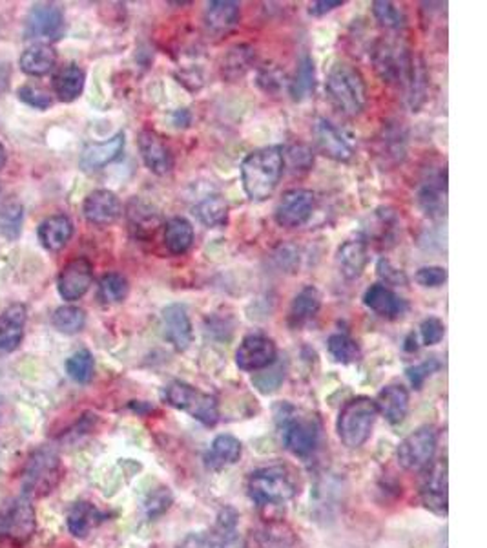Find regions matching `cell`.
Wrapping results in <instances>:
<instances>
[{
    "label": "cell",
    "instance_id": "cell-48",
    "mask_svg": "<svg viewBox=\"0 0 487 548\" xmlns=\"http://www.w3.org/2000/svg\"><path fill=\"white\" fill-rule=\"evenodd\" d=\"M294 172H307L314 164L313 152L303 144H294L289 148L287 155H283Z\"/></svg>",
    "mask_w": 487,
    "mask_h": 548
},
{
    "label": "cell",
    "instance_id": "cell-4",
    "mask_svg": "<svg viewBox=\"0 0 487 548\" xmlns=\"http://www.w3.org/2000/svg\"><path fill=\"white\" fill-rule=\"evenodd\" d=\"M63 461L54 448L43 446L30 453L23 470V493L28 499L50 495L63 479Z\"/></svg>",
    "mask_w": 487,
    "mask_h": 548
},
{
    "label": "cell",
    "instance_id": "cell-10",
    "mask_svg": "<svg viewBox=\"0 0 487 548\" xmlns=\"http://www.w3.org/2000/svg\"><path fill=\"white\" fill-rule=\"evenodd\" d=\"M65 14L55 5H35L26 21V37L50 45L65 35Z\"/></svg>",
    "mask_w": 487,
    "mask_h": 548
},
{
    "label": "cell",
    "instance_id": "cell-19",
    "mask_svg": "<svg viewBox=\"0 0 487 548\" xmlns=\"http://www.w3.org/2000/svg\"><path fill=\"white\" fill-rule=\"evenodd\" d=\"M420 495L429 510L436 513H447V463L445 461H438L431 464L427 475L423 477Z\"/></svg>",
    "mask_w": 487,
    "mask_h": 548
},
{
    "label": "cell",
    "instance_id": "cell-24",
    "mask_svg": "<svg viewBox=\"0 0 487 548\" xmlns=\"http://www.w3.org/2000/svg\"><path fill=\"white\" fill-rule=\"evenodd\" d=\"M369 264V249L362 240H349L336 253V265L343 278L358 280Z\"/></svg>",
    "mask_w": 487,
    "mask_h": 548
},
{
    "label": "cell",
    "instance_id": "cell-7",
    "mask_svg": "<svg viewBox=\"0 0 487 548\" xmlns=\"http://www.w3.org/2000/svg\"><path fill=\"white\" fill-rule=\"evenodd\" d=\"M37 519L32 499L19 497L8 504L0 519V546L21 548L35 533Z\"/></svg>",
    "mask_w": 487,
    "mask_h": 548
},
{
    "label": "cell",
    "instance_id": "cell-55",
    "mask_svg": "<svg viewBox=\"0 0 487 548\" xmlns=\"http://www.w3.org/2000/svg\"><path fill=\"white\" fill-rule=\"evenodd\" d=\"M6 161H8V152H6V146L0 143V170H3L6 166Z\"/></svg>",
    "mask_w": 487,
    "mask_h": 548
},
{
    "label": "cell",
    "instance_id": "cell-49",
    "mask_svg": "<svg viewBox=\"0 0 487 548\" xmlns=\"http://www.w3.org/2000/svg\"><path fill=\"white\" fill-rule=\"evenodd\" d=\"M420 334L425 345H436L445 336V324L436 316H429L420 324Z\"/></svg>",
    "mask_w": 487,
    "mask_h": 548
},
{
    "label": "cell",
    "instance_id": "cell-18",
    "mask_svg": "<svg viewBox=\"0 0 487 548\" xmlns=\"http://www.w3.org/2000/svg\"><path fill=\"white\" fill-rule=\"evenodd\" d=\"M161 318L168 342L177 351H186L194 340V329L186 307L183 304H170L163 309Z\"/></svg>",
    "mask_w": 487,
    "mask_h": 548
},
{
    "label": "cell",
    "instance_id": "cell-44",
    "mask_svg": "<svg viewBox=\"0 0 487 548\" xmlns=\"http://www.w3.org/2000/svg\"><path fill=\"white\" fill-rule=\"evenodd\" d=\"M130 224H132V227H135L139 231L154 233L159 225V214L143 204L132 202L130 204Z\"/></svg>",
    "mask_w": 487,
    "mask_h": 548
},
{
    "label": "cell",
    "instance_id": "cell-14",
    "mask_svg": "<svg viewBox=\"0 0 487 548\" xmlns=\"http://www.w3.org/2000/svg\"><path fill=\"white\" fill-rule=\"evenodd\" d=\"M245 548H303V544L287 523L267 521L251 530Z\"/></svg>",
    "mask_w": 487,
    "mask_h": 548
},
{
    "label": "cell",
    "instance_id": "cell-46",
    "mask_svg": "<svg viewBox=\"0 0 487 548\" xmlns=\"http://www.w3.org/2000/svg\"><path fill=\"white\" fill-rule=\"evenodd\" d=\"M376 273H378L380 280L383 282V285H387L389 289L391 287H405L409 284L407 274L402 269H398L396 265H393V262L387 258L378 260Z\"/></svg>",
    "mask_w": 487,
    "mask_h": 548
},
{
    "label": "cell",
    "instance_id": "cell-13",
    "mask_svg": "<svg viewBox=\"0 0 487 548\" xmlns=\"http://www.w3.org/2000/svg\"><path fill=\"white\" fill-rule=\"evenodd\" d=\"M94 282V265L88 258L70 260L57 278V291L63 300L75 302L81 300Z\"/></svg>",
    "mask_w": 487,
    "mask_h": 548
},
{
    "label": "cell",
    "instance_id": "cell-35",
    "mask_svg": "<svg viewBox=\"0 0 487 548\" xmlns=\"http://www.w3.org/2000/svg\"><path fill=\"white\" fill-rule=\"evenodd\" d=\"M25 207L23 204L10 196L0 202V233L8 240H17L23 231Z\"/></svg>",
    "mask_w": 487,
    "mask_h": 548
},
{
    "label": "cell",
    "instance_id": "cell-2",
    "mask_svg": "<svg viewBox=\"0 0 487 548\" xmlns=\"http://www.w3.org/2000/svg\"><path fill=\"white\" fill-rule=\"evenodd\" d=\"M331 105L345 117H356L363 112L367 103L365 79L351 65L338 63L331 68L325 83Z\"/></svg>",
    "mask_w": 487,
    "mask_h": 548
},
{
    "label": "cell",
    "instance_id": "cell-22",
    "mask_svg": "<svg viewBox=\"0 0 487 548\" xmlns=\"http://www.w3.org/2000/svg\"><path fill=\"white\" fill-rule=\"evenodd\" d=\"M241 19V6L232 0H212L204 10V26L212 35L230 34Z\"/></svg>",
    "mask_w": 487,
    "mask_h": 548
},
{
    "label": "cell",
    "instance_id": "cell-5",
    "mask_svg": "<svg viewBox=\"0 0 487 548\" xmlns=\"http://www.w3.org/2000/svg\"><path fill=\"white\" fill-rule=\"evenodd\" d=\"M376 417H378V410L373 399L356 397L349 401L342 408L338 417L340 441L353 450L363 446L373 433Z\"/></svg>",
    "mask_w": 487,
    "mask_h": 548
},
{
    "label": "cell",
    "instance_id": "cell-47",
    "mask_svg": "<svg viewBox=\"0 0 487 548\" xmlns=\"http://www.w3.org/2000/svg\"><path fill=\"white\" fill-rule=\"evenodd\" d=\"M414 278L422 287H429V289L442 287L447 282V269L440 265H425L416 271Z\"/></svg>",
    "mask_w": 487,
    "mask_h": 548
},
{
    "label": "cell",
    "instance_id": "cell-21",
    "mask_svg": "<svg viewBox=\"0 0 487 548\" xmlns=\"http://www.w3.org/2000/svg\"><path fill=\"white\" fill-rule=\"evenodd\" d=\"M26 305L14 304L0 313V354L15 351L25 336Z\"/></svg>",
    "mask_w": 487,
    "mask_h": 548
},
{
    "label": "cell",
    "instance_id": "cell-26",
    "mask_svg": "<svg viewBox=\"0 0 487 548\" xmlns=\"http://www.w3.org/2000/svg\"><path fill=\"white\" fill-rule=\"evenodd\" d=\"M39 242L46 251L57 253L68 245L74 236V222L65 214H55L46 218L39 229Z\"/></svg>",
    "mask_w": 487,
    "mask_h": 548
},
{
    "label": "cell",
    "instance_id": "cell-27",
    "mask_svg": "<svg viewBox=\"0 0 487 548\" xmlns=\"http://www.w3.org/2000/svg\"><path fill=\"white\" fill-rule=\"evenodd\" d=\"M322 309V293L314 285H305L293 300L289 307V325L302 329Z\"/></svg>",
    "mask_w": 487,
    "mask_h": 548
},
{
    "label": "cell",
    "instance_id": "cell-33",
    "mask_svg": "<svg viewBox=\"0 0 487 548\" xmlns=\"http://www.w3.org/2000/svg\"><path fill=\"white\" fill-rule=\"evenodd\" d=\"M84 83V72L77 65H68L61 68L59 74L54 77V90L63 103H72L83 94Z\"/></svg>",
    "mask_w": 487,
    "mask_h": 548
},
{
    "label": "cell",
    "instance_id": "cell-20",
    "mask_svg": "<svg viewBox=\"0 0 487 548\" xmlns=\"http://www.w3.org/2000/svg\"><path fill=\"white\" fill-rule=\"evenodd\" d=\"M124 134L119 132L114 137H110L108 141L103 143H92L88 144L79 159V166L84 172H97L101 168H104L106 164L117 161L123 155L124 150Z\"/></svg>",
    "mask_w": 487,
    "mask_h": 548
},
{
    "label": "cell",
    "instance_id": "cell-36",
    "mask_svg": "<svg viewBox=\"0 0 487 548\" xmlns=\"http://www.w3.org/2000/svg\"><path fill=\"white\" fill-rule=\"evenodd\" d=\"M445 175H438V179L429 181L418 194V204L422 211L431 218L445 214Z\"/></svg>",
    "mask_w": 487,
    "mask_h": 548
},
{
    "label": "cell",
    "instance_id": "cell-37",
    "mask_svg": "<svg viewBox=\"0 0 487 548\" xmlns=\"http://www.w3.org/2000/svg\"><path fill=\"white\" fill-rule=\"evenodd\" d=\"M237 515L232 510L221 512L217 523L208 535V548H235L237 544Z\"/></svg>",
    "mask_w": 487,
    "mask_h": 548
},
{
    "label": "cell",
    "instance_id": "cell-29",
    "mask_svg": "<svg viewBox=\"0 0 487 548\" xmlns=\"http://www.w3.org/2000/svg\"><path fill=\"white\" fill-rule=\"evenodd\" d=\"M55 63H57L55 50L52 48V45H43V43H35L34 46L26 48L19 61L21 70L32 77H43L50 74Z\"/></svg>",
    "mask_w": 487,
    "mask_h": 548
},
{
    "label": "cell",
    "instance_id": "cell-51",
    "mask_svg": "<svg viewBox=\"0 0 487 548\" xmlns=\"http://www.w3.org/2000/svg\"><path fill=\"white\" fill-rule=\"evenodd\" d=\"M170 503H172V495H170L168 488H161L155 495H152V501L148 504V513L150 515L161 513L170 506Z\"/></svg>",
    "mask_w": 487,
    "mask_h": 548
},
{
    "label": "cell",
    "instance_id": "cell-43",
    "mask_svg": "<svg viewBox=\"0 0 487 548\" xmlns=\"http://www.w3.org/2000/svg\"><path fill=\"white\" fill-rule=\"evenodd\" d=\"M130 293L128 280L119 273H108L99 282V296L104 304H121Z\"/></svg>",
    "mask_w": 487,
    "mask_h": 548
},
{
    "label": "cell",
    "instance_id": "cell-45",
    "mask_svg": "<svg viewBox=\"0 0 487 548\" xmlns=\"http://www.w3.org/2000/svg\"><path fill=\"white\" fill-rule=\"evenodd\" d=\"M17 95H19V99L25 105H28L32 108H37V110H46L54 103L52 95L46 90H43V88H39L35 85H25V86H21L19 92H17Z\"/></svg>",
    "mask_w": 487,
    "mask_h": 548
},
{
    "label": "cell",
    "instance_id": "cell-30",
    "mask_svg": "<svg viewBox=\"0 0 487 548\" xmlns=\"http://www.w3.org/2000/svg\"><path fill=\"white\" fill-rule=\"evenodd\" d=\"M243 446L239 439L234 435H217L210 446V452L206 453L204 461L206 466L212 470H223L226 466L235 464L241 459Z\"/></svg>",
    "mask_w": 487,
    "mask_h": 548
},
{
    "label": "cell",
    "instance_id": "cell-8",
    "mask_svg": "<svg viewBox=\"0 0 487 548\" xmlns=\"http://www.w3.org/2000/svg\"><path fill=\"white\" fill-rule=\"evenodd\" d=\"M436 444L438 439L434 428L431 426L418 428L416 432L407 435L396 450L400 466L409 472H420L429 468L436 453Z\"/></svg>",
    "mask_w": 487,
    "mask_h": 548
},
{
    "label": "cell",
    "instance_id": "cell-28",
    "mask_svg": "<svg viewBox=\"0 0 487 548\" xmlns=\"http://www.w3.org/2000/svg\"><path fill=\"white\" fill-rule=\"evenodd\" d=\"M256 50L251 45H235L232 46L221 61V75L224 81L234 83L254 66Z\"/></svg>",
    "mask_w": 487,
    "mask_h": 548
},
{
    "label": "cell",
    "instance_id": "cell-50",
    "mask_svg": "<svg viewBox=\"0 0 487 548\" xmlns=\"http://www.w3.org/2000/svg\"><path fill=\"white\" fill-rule=\"evenodd\" d=\"M440 370V362L436 358H429L418 365H414V368H409L407 370V377L411 381V384L420 390L423 386V383L434 374Z\"/></svg>",
    "mask_w": 487,
    "mask_h": 548
},
{
    "label": "cell",
    "instance_id": "cell-9",
    "mask_svg": "<svg viewBox=\"0 0 487 548\" xmlns=\"http://www.w3.org/2000/svg\"><path fill=\"white\" fill-rule=\"evenodd\" d=\"M278 360V347L265 334H249L241 340L235 351V364L243 372H262Z\"/></svg>",
    "mask_w": 487,
    "mask_h": 548
},
{
    "label": "cell",
    "instance_id": "cell-34",
    "mask_svg": "<svg viewBox=\"0 0 487 548\" xmlns=\"http://www.w3.org/2000/svg\"><path fill=\"white\" fill-rule=\"evenodd\" d=\"M194 216L208 229H221L228 224V204L217 194L206 196L194 207Z\"/></svg>",
    "mask_w": 487,
    "mask_h": 548
},
{
    "label": "cell",
    "instance_id": "cell-25",
    "mask_svg": "<svg viewBox=\"0 0 487 548\" xmlns=\"http://www.w3.org/2000/svg\"><path fill=\"white\" fill-rule=\"evenodd\" d=\"M376 410L382 417H385L391 424H400L409 412V392L402 384L385 386L376 401Z\"/></svg>",
    "mask_w": 487,
    "mask_h": 548
},
{
    "label": "cell",
    "instance_id": "cell-38",
    "mask_svg": "<svg viewBox=\"0 0 487 548\" xmlns=\"http://www.w3.org/2000/svg\"><path fill=\"white\" fill-rule=\"evenodd\" d=\"M316 88V72H314V63L311 57H303L296 75L291 83V95L294 101H305L314 94Z\"/></svg>",
    "mask_w": 487,
    "mask_h": 548
},
{
    "label": "cell",
    "instance_id": "cell-39",
    "mask_svg": "<svg viewBox=\"0 0 487 548\" xmlns=\"http://www.w3.org/2000/svg\"><path fill=\"white\" fill-rule=\"evenodd\" d=\"M327 349L329 354L338 364H354L362 358V349L356 344V340H353L349 334L343 333L331 334L327 340Z\"/></svg>",
    "mask_w": 487,
    "mask_h": 548
},
{
    "label": "cell",
    "instance_id": "cell-32",
    "mask_svg": "<svg viewBox=\"0 0 487 548\" xmlns=\"http://www.w3.org/2000/svg\"><path fill=\"white\" fill-rule=\"evenodd\" d=\"M104 513L99 512L92 503L79 501L72 506L68 513V530L72 535L83 539L86 537L99 523H103Z\"/></svg>",
    "mask_w": 487,
    "mask_h": 548
},
{
    "label": "cell",
    "instance_id": "cell-53",
    "mask_svg": "<svg viewBox=\"0 0 487 548\" xmlns=\"http://www.w3.org/2000/svg\"><path fill=\"white\" fill-rule=\"evenodd\" d=\"M174 123H175V126H181V123H184L183 126H188L190 125V114H188V110H177L175 114H174Z\"/></svg>",
    "mask_w": 487,
    "mask_h": 548
},
{
    "label": "cell",
    "instance_id": "cell-6",
    "mask_svg": "<svg viewBox=\"0 0 487 548\" xmlns=\"http://www.w3.org/2000/svg\"><path fill=\"white\" fill-rule=\"evenodd\" d=\"M163 399L168 406L188 413L204 426H215L219 421V406L215 397L203 394L186 383H170L163 390Z\"/></svg>",
    "mask_w": 487,
    "mask_h": 548
},
{
    "label": "cell",
    "instance_id": "cell-54",
    "mask_svg": "<svg viewBox=\"0 0 487 548\" xmlns=\"http://www.w3.org/2000/svg\"><path fill=\"white\" fill-rule=\"evenodd\" d=\"M416 349H418V344H416V334H414V333H411V334L407 336V340H405V351L412 353V351H416Z\"/></svg>",
    "mask_w": 487,
    "mask_h": 548
},
{
    "label": "cell",
    "instance_id": "cell-41",
    "mask_svg": "<svg viewBox=\"0 0 487 548\" xmlns=\"http://www.w3.org/2000/svg\"><path fill=\"white\" fill-rule=\"evenodd\" d=\"M66 372L75 383L88 384L95 372L94 354L88 349H79L66 360Z\"/></svg>",
    "mask_w": 487,
    "mask_h": 548
},
{
    "label": "cell",
    "instance_id": "cell-12",
    "mask_svg": "<svg viewBox=\"0 0 487 548\" xmlns=\"http://www.w3.org/2000/svg\"><path fill=\"white\" fill-rule=\"evenodd\" d=\"M280 419H283L282 435L287 448L300 457L311 455L318 446V437H320L318 424L314 423V419L298 417L294 412L289 415L287 413L280 415Z\"/></svg>",
    "mask_w": 487,
    "mask_h": 548
},
{
    "label": "cell",
    "instance_id": "cell-42",
    "mask_svg": "<svg viewBox=\"0 0 487 548\" xmlns=\"http://www.w3.org/2000/svg\"><path fill=\"white\" fill-rule=\"evenodd\" d=\"M373 15L385 30L400 32L407 26V17L403 10L393 3H387V0H376V3H373Z\"/></svg>",
    "mask_w": 487,
    "mask_h": 548
},
{
    "label": "cell",
    "instance_id": "cell-1",
    "mask_svg": "<svg viewBox=\"0 0 487 548\" xmlns=\"http://www.w3.org/2000/svg\"><path fill=\"white\" fill-rule=\"evenodd\" d=\"M283 146H265L251 152L241 163V183L253 202H267L280 185L285 168Z\"/></svg>",
    "mask_w": 487,
    "mask_h": 548
},
{
    "label": "cell",
    "instance_id": "cell-52",
    "mask_svg": "<svg viewBox=\"0 0 487 548\" xmlns=\"http://www.w3.org/2000/svg\"><path fill=\"white\" fill-rule=\"evenodd\" d=\"M343 6V0H318L309 6V14L314 17H322L325 14H331L333 10Z\"/></svg>",
    "mask_w": 487,
    "mask_h": 548
},
{
    "label": "cell",
    "instance_id": "cell-11",
    "mask_svg": "<svg viewBox=\"0 0 487 548\" xmlns=\"http://www.w3.org/2000/svg\"><path fill=\"white\" fill-rule=\"evenodd\" d=\"M316 207V194L307 189H293L282 196L276 205L274 218L280 227L296 229L305 225Z\"/></svg>",
    "mask_w": 487,
    "mask_h": 548
},
{
    "label": "cell",
    "instance_id": "cell-16",
    "mask_svg": "<svg viewBox=\"0 0 487 548\" xmlns=\"http://www.w3.org/2000/svg\"><path fill=\"white\" fill-rule=\"evenodd\" d=\"M83 213L92 225L106 227L121 218L123 205L115 193L106 189H97L86 196L83 204Z\"/></svg>",
    "mask_w": 487,
    "mask_h": 548
},
{
    "label": "cell",
    "instance_id": "cell-3",
    "mask_svg": "<svg viewBox=\"0 0 487 548\" xmlns=\"http://www.w3.org/2000/svg\"><path fill=\"white\" fill-rule=\"evenodd\" d=\"M249 495L258 506H283L298 493V481L291 468L276 464L251 473Z\"/></svg>",
    "mask_w": 487,
    "mask_h": 548
},
{
    "label": "cell",
    "instance_id": "cell-31",
    "mask_svg": "<svg viewBox=\"0 0 487 548\" xmlns=\"http://www.w3.org/2000/svg\"><path fill=\"white\" fill-rule=\"evenodd\" d=\"M194 244V227L186 218L175 216L164 224V247L168 253L181 256L190 251Z\"/></svg>",
    "mask_w": 487,
    "mask_h": 548
},
{
    "label": "cell",
    "instance_id": "cell-15",
    "mask_svg": "<svg viewBox=\"0 0 487 548\" xmlns=\"http://www.w3.org/2000/svg\"><path fill=\"white\" fill-rule=\"evenodd\" d=\"M143 163L155 175H166L174 168V154L163 137L154 130H141L137 137Z\"/></svg>",
    "mask_w": 487,
    "mask_h": 548
},
{
    "label": "cell",
    "instance_id": "cell-23",
    "mask_svg": "<svg viewBox=\"0 0 487 548\" xmlns=\"http://www.w3.org/2000/svg\"><path fill=\"white\" fill-rule=\"evenodd\" d=\"M363 304L382 318L396 320L407 311V304L383 284L371 285L363 294Z\"/></svg>",
    "mask_w": 487,
    "mask_h": 548
},
{
    "label": "cell",
    "instance_id": "cell-17",
    "mask_svg": "<svg viewBox=\"0 0 487 548\" xmlns=\"http://www.w3.org/2000/svg\"><path fill=\"white\" fill-rule=\"evenodd\" d=\"M314 135H316V144L323 155L342 163H347L354 157L353 143L334 123L327 119H320L314 128Z\"/></svg>",
    "mask_w": 487,
    "mask_h": 548
},
{
    "label": "cell",
    "instance_id": "cell-40",
    "mask_svg": "<svg viewBox=\"0 0 487 548\" xmlns=\"http://www.w3.org/2000/svg\"><path fill=\"white\" fill-rule=\"evenodd\" d=\"M52 324L59 333L75 334L84 329L86 313H84V309H81L77 305H63V307L55 309V313L52 316Z\"/></svg>",
    "mask_w": 487,
    "mask_h": 548
}]
</instances>
